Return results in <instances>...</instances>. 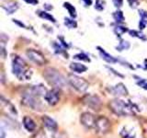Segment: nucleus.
<instances>
[{
    "mask_svg": "<svg viewBox=\"0 0 147 138\" xmlns=\"http://www.w3.org/2000/svg\"><path fill=\"white\" fill-rule=\"evenodd\" d=\"M43 76L49 83V85L53 87V89H62L66 87L68 80L64 77L57 69L55 68H46L43 71Z\"/></svg>",
    "mask_w": 147,
    "mask_h": 138,
    "instance_id": "nucleus-1",
    "label": "nucleus"
},
{
    "mask_svg": "<svg viewBox=\"0 0 147 138\" xmlns=\"http://www.w3.org/2000/svg\"><path fill=\"white\" fill-rule=\"evenodd\" d=\"M109 110L118 116H130L134 113V105L125 102L121 99H114L109 101Z\"/></svg>",
    "mask_w": 147,
    "mask_h": 138,
    "instance_id": "nucleus-2",
    "label": "nucleus"
},
{
    "mask_svg": "<svg viewBox=\"0 0 147 138\" xmlns=\"http://www.w3.org/2000/svg\"><path fill=\"white\" fill-rule=\"evenodd\" d=\"M12 72L20 80H28L31 76V71L28 67L27 63L18 55L12 58Z\"/></svg>",
    "mask_w": 147,
    "mask_h": 138,
    "instance_id": "nucleus-3",
    "label": "nucleus"
},
{
    "mask_svg": "<svg viewBox=\"0 0 147 138\" xmlns=\"http://www.w3.org/2000/svg\"><path fill=\"white\" fill-rule=\"evenodd\" d=\"M22 103L34 110H40L43 105L40 99V97L32 93L30 89H28L22 96Z\"/></svg>",
    "mask_w": 147,
    "mask_h": 138,
    "instance_id": "nucleus-4",
    "label": "nucleus"
},
{
    "mask_svg": "<svg viewBox=\"0 0 147 138\" xmlns=\"http://www.w3.org/2000/svg\"><path fill=\"white\" fill-rule=\"evenodd\" d=\"M67 80L69 84L71 85V87H74V89L77 90L78 92H85L87 90V89H88V87H89L88 82L86 79L76 75H74V74H69Z\"/></svg>",
    "mask_w": 147,
    "mask_h": 138,
    "instance_id": "nucleus-5",
    "label": "nucleus"
},
{
    "mask_svg": "<svg viewBox=\"0 0 147 138\" xmlns=\"http://www.w3.org/2000/svg\"><path fill=\"white\" fill-rule=\"evenodd\" d=\"M83 103L95 112H98L102 107V102L98 95H86L83 98Z\"/></svg>",
    "mask_w": 147,
    "mask_h": 138,
    "instance_id": "nucleus-6",
    "label": "nucleus"
},
{
    "mask_svg": "<svg viewBox=\"0 0 147 138\" xmlns=\"http://www.w3.org/2000/svg\"><path fill=\"white\" fill-rule=\"evenodd\" d=\"M110 126H111V122H110V121L107 117H105V116H98L96 117L95 129L98 133L105 135V133L109 132Z\"/></svg>",
    "mask_w": 147,
    "mask_h": 138,
    "instance_id": "nucleus-7",
    "label": "nucleus"
},
{
    "mask_svg": "<svg viewBox=\"0 0 147 138\" xmlns=\"http://www.w3.org/2000/svg\"><path fill=\"white\" fill-rule=\"evenodd\" d=\"M26 55L31 62L35 63L38 66H44L46 64V58L39 51H36L34 49H29L26 51Z\"/></svg>",
    "mask_w": 147,
    "mask_h": 138,
    "instance_id": "nucleus-8",
    "label": "nucleus"
},
{
    "mask_svg": "<svg viewBox=\"0 0 147 138\" xmlns=\"http://www.w3.org/2000/svg\"><path fill=\"white\" fill-rule=\"evenodd\" d=\"M96 120V117L95 115L88 112H83L80 116V122L82 123V125H84L86 128H88V129L95 128Z\"/></svg>",
    "mask_w": 147,
    "mask_h": 138,
    "instance_id": "nucleus-9",
    "label": "nucleus"
},
{
    "mask_svg": "<svg viewBox=\"0 0 147 138\" xmlns=\"http://www.w3.org/2000/svg\"><path fill=\"white\" fill-rule=\"evenodd\" d=\"M45 101L51 106L56 105L60 101V92L57 89H53L51 90H48L44 97Z\"/></svg>",
    "mask_w": 147,
    "mask_h": 138,
    "instance_id": "nucleus-10",
    "label": "nucleus"
},
{
    "mask_svg": "<svg viewBox=\"0 0 147 138\" xmlns=\"http://www.w3.org/2000/svg\"><path fill=\"white\" fill-rule=\"evenodd\" d=\"M109 92L114 96L117 97H124L129 94V91L127 89L126 86L122 83H119L116 86L111 87L109 89Z\"/></svg>",
    "mask_w": 147,
    "mask_h": 138,
    "instance_id": "nucleus-11",
    "label": "nucleus"
},
{
    "mask_svg": "<svg viewBox=\"0 0 147 138\" xmlns=\"http://www.w3.org/2000/svg\"><path fill=\"white\" fill-rule=\"evenodd\" d=\"M41 121L43 122V125L50 130L51 132H56L58 129V124L57 122L54 121L53 119H52L51 117H49L48 115H44L41 118Z\"/></svg>",
    "mask_w": 147,
    "mask_h": 138,
    "instance_id": "nucleus-12",
    "label": "nucleus"
},
{
    "mask_svg": "<svg viewBox=\"0 0 147 138\" xmlns=\"http://www.w3.org/2000/svg\"><path fill=\"white\" fill-rule=\"evenodd\" d=\"M30 91L32 92V93H34L35 95H37L38 97H45L46 93L48 92L47 89L43 86V85H36V86H32L30 87Z\"/></svg>",
    "mask_w": 147,
    "mask_h": 138,
    "instance_id": "nucleus-13",
    "label": "nucleus"
},
{
    "mask_svg": "<svg viewBox=\"0 0 147 138\" xmlns=\"http://www.w3.org/2000/svg\"><path fill=\"white\" fill-rule=\"evenodd\" d=\"M23 126L28 132H33L36 129V123L30 116H25L23 118Z\"/></svg>",
    "mask_w": 147,
    "mask_h": 138,
    "instance_id": "nucleus-14",
    "label": "nucleus"
},
{
    "mask_svg": "<svg viewBox=\"0 0 147 138\" xmlns=\"http://www.w3.org/2000/svg\"><path fill=\"white\" fill-rule=\"evenodd\" d=\"M98 51H99V53H100V55H101V57H102L103 60H105L107 63H109V64H114V63H117L118 62V60L113 57L112 55H110L109 53H108L107 52H105L104 49L102 48H100V47H98Z\"/></svg>",
    "mask_w": 147,
    "mask_h": 138,
    "instance_id": "nucleus-15",
    "label": "nucleus"
},
{
    "mask_svg": "<svg viewBox=\"0 0 147 138\" xmlns=\"http://www.w3.org/2000/svg\"><path fill=\"white\" fill-rule=\"evenodd\" d=\"M2 8H4L7 14H13L18 8V5L16 2H8L2 5Z\"/></svg>",
    "mask_w": 147,
    "mask_h": 138,
    "instance_id": "nucleus-16",
    "label": "nucleus"
},
{
    "mask_svg": "<svg viewBox=\"0 0 147 138\" xmlns=\"http://www.w3.org/2000/svg\"><path fill=\"white\" fill-rule=\"evenodd\" d=\"M70 68L72 71L76 73H84L87 70V67L81 63H71L70 64Z\"/></svg>",
    "mask_w": 147,
    "mask_h": 138,
    "instance_id": "nucleus-17",
    "label": "nucleus"
},
{
    "mask_svg": "<svg viewBox=\"0 0 147 138\" xmlns=\"http://www.w3.org/2000/svg\"><path fill=\"white\" fill-rule=\"evenodd\" d=\"M139 15L141 17V20L139 22V28L140 30H144L147 24V11L141 9V10H139Z\"/></svg>",
    "mask_w": 147,
    "mask_h": 138,
    "instance_id": "nucleus-18",
    "label": "nucleus"
},
{
    "mask_svg": "<svg viewBox=\"0 0 147 138\" xmlns=\"http://www.w3.org/2000/svg\"><path fill=\"white\" fill-rule=\"evenodd\" d=\"M63 7H65V8L67 9L68 12H69V14H70V16H71L73 18H76L77 14H76V8H75V7H74V6H72V5H71L70 3L65 2V3L63 4Z\"/></svg>",
    "mask_w": 147,
    "mask_h": 138,
    "instance_id": "nucleus-19",
    "label": "nucleus"
},
{
    "mask_svg": "<svg viewBox=\"0 0 147 138\" xmlns=\"http://www.w3.org/2000/svg\"><path fill=\"white\" fill-rule=\"evenodd\" d=\"M1 102H2L3 105H7V109H8L9 112H12L13 114H15V115H18V112H17L16 108L14 107L13 104L9 102L8 100H5V99H4V97H3V96L1 97Z\"/></svg>",
    "mask_w": 147,
    "mask_h": 138,
    "instance_id": "nucleus-20",
    "label": "nucleus"
},
{
    "mask_svg": "<svg viewBox=\"0 0 147 138\" xmlns=\"http://www.w3.org/2000/svg\"><path fill=\"white\" fill-rule=\"evenodd\" d=\"M113 18H114L115 21L118 22V23H122V22H124V20H125V18H124V16H123V13L121 10H118L116 12H114Z\"/></svg>",
    "mask_w": 147,
    "mask_h": 138,
    "instance_id": "nucleus-21",
    "label": "nucleus"
},
{
    "mask_svg": "<svg viewBox=\"0 0 147 138\" xmlns=\"http://www.w3.org/2000/svg\"><path fill=\"white\" fill-rule=\"evenodd\" d=\"M39 16L40 17V18H44V20H49V21H52V22H56V20L51 15V14H49V13H47L46 11H39Z\"/></svg>",
    "mask_w": 147,
    "mask_h": 138,
    "instance_id": "nucleus-22",
    "label": "nucleus"
},
{
    "mask_svg": "<svg viewBox=\"0 0 147 138\" xmlns=\"http://www.w3.org/2000/svg\"><path fill=\"white\" fill-rule=\"evenodd\" d=\"M64 25H65L69 29H76L77 27V23L76 20H74V18H64Z\"/></svg>",
    "mask_w": 147,
    "mask_h": 138,
    "instance_id": "nucleus-23",
    "label": "nucleus"
},
{
    "mask_svg": "<svg viewBox=\"0 0 147 138\" xmlns=\"http://www.w3.org/2000/svg\"><path fill=\"white\" fill-rule=\"evenodd\" d=\"M116 48L118 51L121 52V51H123V50H127V49L130 48V43H129V41H121Z\"/></svg>",
    "mask_w": 147,
    "mask_h": 138,
    "instance_id": "nucleus-24",
    "label": "nucleus"
},
{
    "mask_svg": "<svg viewBox=\"0 0 147 138\" xmlns=\"http://www.w3.org/2000/svg\"><path fill=\"white\" fill-rule=\"evenodd\" d=\"M74 58L76 59V60H79V61H86V62H90V58L87 56L86 54L85 53H77L76 54L75 56H74Z\"/></svg>",
    "mask_w": 147,
    "mask_h": 138,
    "instance_id": "nucleus-25",
    "label": "nucleus"
},
{
    "mask_svg": "<svg viewBox=\"0 0 147 138\" xmlns=\"http://www.w3.org/2000/svg\"><path fill=\"white\" fill-rule=\"evenodd\" d=\"M126 31H128V29L126 27H122V26H117L114 29V32L116 33L118 36H121V34L125 33Z\"/></svg>",
    "mask_w": 147,
    "mask_h": 138,
    "instance_id": "nucleus-26",
    "label": "nucleus"
},
{
    "mask_svg": "<svg viewBox=\"0 0 147 138\" xmlns=\"http://www.w3.org/2000/svg\"><path fill=\"white\" fill-rule=\"evenodd\" d=\"M95 8L98 11H102L104 9V2L102 0H96V6Z\"/></svg>",
    "mask_w": 147,
    "mask_h": 138,
    "instance_id": "nucleus-27",
    "label": "nucleus"
},
{
    "mask_svg": "<svg viewBox=\"0 0 147 138\" xmlns=\"http://www.w3.org/2000/svg\"><path fill=\"white\" fill-rule=\"evenodd\" d=\"M130 32V34H131V36H133V37H138V38H142V39H144V37L142 36L144 34L142 33H141V32H138V31H136V30H130L129 31Z\"/></svg>",
    "mask_w": 147,
    "mask_h": 138,
    "instance_id": "nucleus-28",
    "label": "nucleus"
},
{
    "mask_svg": "<svg viewBox=\"0 0 147 138\" xmlns=\"http://www.w3.org/2000/svg\"><path fill=\"white\" fill-rule=\"evenodd\" d=\"M137 84L139 85L141 87H142L144 89L147 90V81L144 80V79H140V81L137 82Z\"/></svg>",
    "mask_w": 147,
    "mask_h": 138,
    "instance_id": "nucleus-29",
    "label": "nucleus"
},
{
    "mask_svg": "<svg viewBox=\"0 0 147 138\" xmlns=\"http://www.w3.org/2000/svg\"><path fill=\"white\" fill-rule=\"evenodd\" d=\"M128 3L129 5L131 6V7H136L139 4V0H128Z\"/></svg>",
    "mask_w": 147,
    "mask_h": 138,
    "instance_id": "nucleus-30",
    "label": "nucleus"
},
{
    "mask_svg": "<svg viewBox=\"0 0 147 138\" xmlns=\"http://www.w3.org/2000/svg\"><path fill=\"white\" fill-rule=\"evenodd\" d=\"M112 2H113L114 6L116 7H121L122 6L123 0H112Z\"/></svg>",
    "mask_w": 147,
    "mask_h": 138,
    "instance_id": "nucleus-31",
    "label": "nucleus"
},
{
    "mask_svg": "<svg viewBox=\"0 0 147 138\" xmlns=\"http://www.w3.org/2000/svg\"><path fill=\"white\" fill-rule=\"evenodd\" d=\"M24 1L28 4H30V5H37L39 3L38 0H24Z\"/></svg>",
    "mask_w": 147,
    "mask_h": 138,
    "instance_id": "nucleus-32",
    "label": "nucleus"
},
{
    "mask_svg": "<svg viewBox=\"0 0 147 138\" xmlns=\"http://www.w3.org/2000/svg\"><path fill=\"white\" fill-rule=\"evenodd\" d=\"M82 1L85 3L86 7H89L90 5L92 4V0H82Z\"/></svg>",
    "mask_w": 147,
    "mask_h": 138,
    "instance_id": "nucleus-33",
    "label": "nucleus"
},
{
    "mask_svg": "<svg viewBox=\"0 0 147 138\" xmlns=\"http://www.w3.org/2000/svg\"><path fill=\"white\" fill-rule=\"evenodd\" d=\"M1 138H5V131H4L3 127L1 128Z\"/></svg>",
    "mask_w": 147,
    "mask_h": 138,
    "instance_id": "nucleus-34",
    "label": "nucleus"
}]
</instances>
